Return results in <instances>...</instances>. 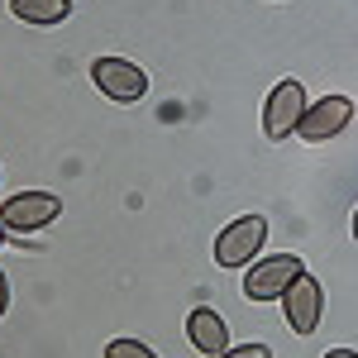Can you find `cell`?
<instances>
[{"instance_id": "1", "label": "cell", "mask_w": 358, "mask_h": 358, "mask_svg": "<svg viewBox=\"0 0 358 358\" xmlns=\"http://www.w3.org/2000/svg\"><path fill=\"white\" fill-rule=\"evenodd\" d=\"M263 244H268V220H263V215H239V220H229L220 229V239H215V263L234 273V268L253 263V258L263 253Z\"/></svg>"}, {"instance_id": "2", "label": "cell", "mask_w": 358, "mask_h": 358, "mask_svg": "<svg viewBox=\"0 0 358 358\" xmlns=\"http://www.w3.org/2000/svg\"><path fill=\"white\" fill-rule=\"evenodd\" d=\"M91 82H96V91L106 101L134 106V101H143V91H148V72L138 62H129V57H96L91 62Z\"/></svg>"}, {"instance_id": "3", "label": "cell", "mask_w": 358, "mask_h": 358, "mask_svg": "<svg viewBox=\"0 0 358 358\" xmlns=\"http://www.w3.org/2000/svg\"><path fill=\"white\" fill-rule=\"evenodd\" d=\"M306 273L296 253H277V258H258L244 273V296L248 301H282V292Z\"/></svg>"}, {"instance_id": "4", "label": "cell", "mask_w": 358, "mask_h": 358, "mask_svg": "<svg viewBox=\"0 0 358 358\" xmlns=\"http://www.w3.org/2000/svg\"><path fill=\"white\" fill-rule=\"evenodd\" d=\"M282 315L292 334H315L320 330V315H325V287L315 273H301L287 292H282Z\"/></svg>"}, {"instance_id": "5", "label": "cell", "mask_w": 358, "mask_h": 358, "mask_svg": "<svg viewBox=\"0 0 358 358\" xmlns=\"http://www.w3.org/2000/svg\"><path fill=\"white\" fill-rule=\"evenodd\" d=\"M306 115V86L301 82H277L268 91V106H263V134L273 138V143H287V138L296 134V124H301Z\"/></svg>"}, {"instance_id": "6", "label": "cell", "mask_w": 358, "mask_h": 358, "mask_svg": "<svg viewBox=\"0 0 358 358\" xmlns=\"http://www.w3.org/2000/svg\"><path fill=\"white\" fill-rule=\"evenodd\" d=\"M62 215V201L53 192H20L10 196L5 206H0V224L10 229V234H34V229H43V224H53Z\"/></svg>"}, {"instance_id": "7", "label": "cell", "mask_w": 358, "mask_h": 358, "mask_svg": "<svg viewBox=\"0 0 358 358\" xmlns=\"http://www.w3.org/2000/svg\"><path fill=\"white\" fill-rule=\"evenodd\" d=\"M349 120H354V101L349 96H320L315 106H306L296 134H301V143H330L334 134L349 129Z\"/></svg>"}, {"instance_id": "8", "label": "cell", "mask_w": 358, "mask_h": 358, "mask_svg": "<svg viewBox=\"0 0 358 358\" xmlns=\"http://www.w3.org/2000/svg\"><path fill=\"white\" fill-rule=\"evenodd\" d=\"M187 339H192L196 354H206V358H220L229 349V330H224V320L210 306H196L192 315H187Z\"/></svg>"}, {"instance_id": "9", "label": "cell", "mask_w": 358, "mask_h": 358, "mask_svg": "<svg viewBox=\"0 0 358 358\" xmlns=\"http://www.w3.org/2000/svg\"><path fill=\"white\" fill-rule=\"evenodd\" d=\"M10 15L24 20V24H38V29H53L72 15V0H10Z\"/></svg>"}, {"instance_id": "10", "label": "cell", "mask_w": 358, "mask_h": 358, "mask_svg": "<svg viewBox=\"0 0 358 358\" xmlns=\"http://www.w3.org/2000/svg\"><path fill=\"white\" fill-rule=\"evenodd\" d=\"M106 358H158L148 344H138V339H110L106 344Z\"/></svg>"}, {"instance_id": "11", "label": "cell", "mask_w": 358, "mask_h": 358, "mask_svg": "<svg viewBox=\"0 0 358 358\" xmlns=\"http://www.w3.org/2000/svg\"><path fill=\"white\" fill-rule=\"evenodd\" d=\"M220 358H273V354H268V344H244V349H224Z\"/></svg>"}, {"instance_id": "12", "label": "cell", "mask_w": 358, "mask_h": 358, "mask_svg": "<svg viewBox=\"0 0 358 358\" xmlns=\"http://www.w3.org/2000/svg\"><path fill=\"white\" fill-rule=\"evenodd\" d=\"M5 306H10V282H5V273H0V315H5Z\"/></svg>"}, {"instance_id": "13", "label": "cell", "mask_w": 358, "mask_h": 358, "mask_svg": "<svg viewBox=\"0 0 358 358\" xmlns=\"http://www.w3.org/2000/svg\"><path fill=\"white\" fill-rule=\"evenodd\" d=\"M325 358H358V354H354V349H330Z\"/></svg>"}, {"instance_id": "14", "label": "cell", "mask_w": 358, "mask_h": 358, "mask_svg": "<svg viewBox=\"0 0 358 358\" xmlns=\"http://www.w3.org/2000/svg\"><path fill=\"white\" fill-rule=\"evenodd\" d=\"M354 239H358V210H354Z\"/></svg>"}, {"instance_id": "15", "label": "cell", "mask_w": 358, "mask_h": 358, "mask_svg": "<svg viewBox=\"0 0 358 358\" xmlns=\"http://www.w3.org/2000/svg\"><path fill=\"white\" fill-rule=\"evenodd\" d=\"M5 234H10V229H5V224H0V244H5Z\"/></svg>"}]
</instances>
